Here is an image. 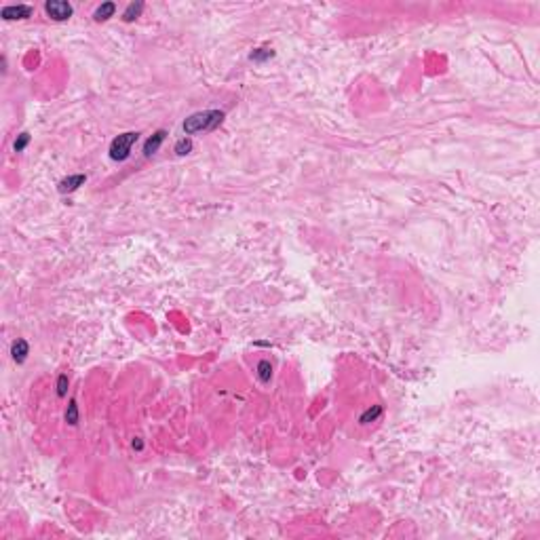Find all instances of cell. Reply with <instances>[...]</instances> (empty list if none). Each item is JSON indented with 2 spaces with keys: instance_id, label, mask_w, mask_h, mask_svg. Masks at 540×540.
Masks as SVG:
<instances>
[{
  "instance_id": "1",
  "label": "cell",
  "mask_w": 540,
  "mask_h": 540,
  "mask_svg": "<svg viewBox=\"0 0 540 540\" xmlns=\"http://www.w3.org/2000/svg\"><path fill=\"white\" fill-rule=\"evenodd\" d=\"M224 116L226 114L222 110H205V112L190 114V116L184 120V133L192 135V133H201V131H214L222 125Z\"/></svg>"
},
{
  "instance_id": "2",
  "label": "cell",
  "mask_w": 540,
  "mask_h": 540,
  "mask_svg": "<svg viewBox=\"0 0 540 540\" xmlns=\"http://www.w3.org/2000/svg\"><path fill=\"white\" fill-rule=\"evenodd\" d=\"M139 139L137 131H127V133H120L112 139L110 144V158L112 161H127L131 154V148L135 146V141Z\"/></svg>"
},
{
  "instance_id": "3",
  "label": "cell",
  "mask_w": 540,
  "mask_h": 540,
  "mask_svg": "<svg viewBox=\"0 0 540 540\" xmlns=\"http://www.w3.org/2000/svg\"><path fill=\"white\" fill-rule=\"evenodd\" d=\"M45 11L53 21H66L72 17L74 8L66 0H49V2H45Z\"/></svg>"
},
{
  "instance_id": "4",
  "label": "cell",
  "mask_w": 540,
  "mask_h": 540,
  "mask_svg": "<svg viewBox=\"0 0 540 540\" xmlns=\"http://www.w3.org/2000/svg\"><path fill=\"white\" fill-rule=\"evenodd\" d=\"M34 8L30 4H8L0 11V17L6 21H13V19H28L32 15Z\"/></svg>"
},
{
  "instance_id": "5",
  "label": "cell",
  "mask_w": 540,
  "mask_h": 540,
  "mask_svg": "<svg viewBox=\"0 0 540 540\" xmlns=\"http://www.w3.org/2000/svg\"><path fill=\"white\" fill-rule=\"evenodd\" d=\"M165 137H167V131H165V129L154 131V133L150 135V137L146 139V144H144V156H152V154H156L158 148L163 146Z\"/></svg>"
},
{
  "instance_id": "6",
  "label": "cell",
  "mask_w": 540,
  "mask_h": 540,
  "mask_svg": "<svg viewBox=\"0 0 540 540\" xmlns=\"http://www.w3.org/2000/svg\"><path fill=\"white\" fill-rule=\"evenodd\" d=\"M87 182V175H83V173H76V175H70V178H66V180H61L59 182V186H57V190L61 192V194H68V192H74V190H78L81 188V186Z\"/></svg>"
},
{
  "instance_id": "7",
  "label": "cell",
  "mask_w": 540,
  "mask_h": 540,
  "mask_svg": "<svg viewBox=\"0 0 540 540\" xmlns=\"http://www.w3.org/2000/svg\"><path fill=\"white\" fill-rule=\"evenodd\" d=\"M28 352H30V344L25 340H17L13 342V348H11V355H13V361L15 363H23L28 359Z\"/></svg>"
},
{
  "instance_id": "8",
  "label": "cell",
  "mask_w": 540,
  "mask_h": 540,
  "mask_svg": "<svg viewBox=\"0 0 540 540\" xmlns=\"http://www.w3.org/2000/svg\"><path fill=\"white\" fill-rule=\"evenodd\" d=\"M114 13H116V4H114V2H104L102 6L95 8L93 19H95V21H106V19H110Z\"/></svg>"
},
{
  "instance_id": "9",
  "label": "cell",
  "mask_w": 540,
  "mask_h": 540,
  "mask_svg": "<svg viewBox=\"0 0 540 540\" xmlns=\"http://www.w3.org/2000/svg\"><path fill=\"white\" fill-rule=\"evenodd\" d=\"M141 11H144V2H131L127 8H125V13H122V21H135L137 17L141 15Z\"/></svg>"
},
{
  "instance_id": "10",
  "label": "cell",
  "mask_w": 540,
  "mask_h": 540,
  "mask_svg": "<svg viewBox=\"0 0 540 540\" xmlns=\"http://www.w3.org/2000/svg\"><path fill=\"white\" fill-rule=\"evenodd\" d=\"M380 416H382V405H371L369 410H365L361 414V418H359V422L361 424H369V422H374V420H378Z\"/></svg>"
},
{
  "instance_id": "11",
  "label": "cell",
  "mask_w": 540,
  "mask_h": 540,
  "mask_svg": "<svg viewBox=\"0 0 540 540\" xmlns=\"http://www.w3.org/2000/svg\"><path fill=\"white\" fill-rule=\"evenodd\" d=\"M251 61H255V64H264V61H268L274 57V51L272 49H266V47H262V49H255L251 51Z\"/></svg>"
},
{
  "instance_id": "12",
  "label": "cell",
  "mask_w": 540,
  "mask_h": 540,
  "mask_svg": "<svg viewBox=\"0 0 540 540\" xmlns=\"http://www.w3.org/2000/svg\"><path fill=\"white\" fill-rule=\"evenodd\" d=\"M258 378H260V382H270V378H272V365L268 361H260L258 363Z\"/></svg>"
},
{
  "instance_id": "13",
  "label": "cell",
  "mask_w": 540,
  "mask_h": 540,
  "mask_svg": "<svg viewBox=\"0 0 540 540\" xmlns=\"http://www.w3.org/2000/svg\"><path fill=\"white\" fill-rule=\"evenodd\" d=\"M66 422L70 424V427H76L78 424V405L74 399H70L68 403V410H66Z\"/></svg>"
},
{
  "instance_id": "14",
  "label": "cell",
  "mask_w": 540,
  "mask_h": 540,
  "mask_svg": "<svg viewBox=\"0 0 540 540\" xmlns=\"http://www.w3.org/2000/svg\"><path fill=\"white\" fill-rule=\"evenodd\" d=\"M192 139L190 137H182L178 144H175V154L178 156H186V154H190L192 152Z\"/></svg>"
},
{
  "instance_id": "15",
  "label": "cell",
  "mask_w": 540,
  "mask_h": 540,
  "mask_svg": "<svg viewBox=\"0 0 540 540\" xmlns=\"http://www.w3.org/2000/svg\"><path fill=\"white\" fill-rule=\"evenodd\" d=\"M68 386H70L68 374H59V378H57V397H66L68 395Z\"/></svg>"
},
{
  "instance_id": "16",
  "label": "cell",
  "mask_w": 540,
  "mask_h": 540,
  "mask_svg": "<svg viewBox=\"0 0 540 540\" xmlns=\"http://www.w3.org/2000/svg\"><path fill=\"white\" fill-rule=\"evenodd\" d=\"M28 144H30V133H19V135H17V139H15V144H13L15 152H23Z\"/></svg>"
},
{
  "instance_id": "17",
  "label": "cell",
  "mask_w": 540,
  "mask_h": 540,
  "mask_svg": "<svg viewBox=\"0 0 540 540\" xmlns=\"http://www.w3.org/2000/svg\"><path fill=\"white\" fill-rule=\"evenodd\" d=\"M133 447H135V449H141V441H133Z\"/></svg>"
}]
</instances>
